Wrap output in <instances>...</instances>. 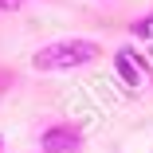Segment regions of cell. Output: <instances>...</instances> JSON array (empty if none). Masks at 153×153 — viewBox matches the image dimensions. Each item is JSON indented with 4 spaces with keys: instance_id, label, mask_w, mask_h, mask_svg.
I'll use <instances>...</instances> for the list:
<instances>
[{
    "instance_id": "1",
    "label": "cell",
    "mask_w": 153,
    "mask_h": 153,
    "mask_svg": "<svg viewBox=\"0 0 153 153\" xmlns=\"http://www.w3.org/2000/svg\"><path fill=\"white\" fill-rule=\"evenodd\" d=\"M98 55H102V47L94 39L71 36V39H55V43L39 47L32 55V67L36 71H79V67H90Z\"/></svg>"
},
{
    "instance_id": "4",
    "label": "cell",
    "mask_w": 153,
    "mask_h": 153,
    "mask_svg": "<svg viewBox=\"0 0 153 153\" xmlns=\"http://www.w3.org/2000/svg\"><path fill=\"white\" fill-rule=\"evenodd\" d=\"M130 36L134 39H153V12H145V16H137L130 24Z\"/></svg>"
},
{
    "instance_id": "5",
    "label": "cell",
    "mask_w": 153,
    "mask_h": 153,
    "mask_svg": "<svg viewBox=\"0 0 153 153\" xmlns=\"http://www.w3.org/2000/svg\"><path fill=\"white\" fill-rule=\"evenodd\" d=\"M12 86H16V71L0 63V94H4V90H12Z\"/></svg>"
},
{
    "instance_id": "8",
    "label": "cell",
    "mask_w": 153,
    "mask_h": 153,
    "mask_svg": "<svg viewBox=\"0 0 153 153\" xmlns=\"http://www.w3.org/2000/svg\"><path fill=\"white\" fill-rule=\"evenodd\" d=\"M149 79H153V71H149Z\"/></svg>"
},
{
    "instance_id": "3",
    "label": "cell",
    "mask_w": 153,
    "mask_h": 153,
    "mask_svg": "<svg viewBox=\"0 0 153 153\" xmlns=\"http://www.w3.org/2000/svg\"><path fill=\"white\" fill-rule=\"evenodd\" d=\"M114 71H118V79L126 82V86H141V82L149 79V63H145V55L134 51V47L114 51Z\"/></svg>"
},
{
    "instance_id": "6",
    "label": "cell",
    "mask_w": 153,
    "mask_h": 153,
    "mask_svg": "<svg viewBox=\"0 0 153 153\" xmlns=\"http://www.w3.org/2000/svg\"><path fill=\"white\" fill-rule=\"evenodd\" d=\"M24 4H27V0H0V16H16Z\"/></svg>"
},
{
    "instance_id": "2",
    "label": "cell",
    "mask_w": 153,
    "mask_h": 153,
    "mask_svg": "<svg viewBox=\"0 0 153 153\" xmlns=\"http://www.w3.org/2000/svg\"><path fill=\"white\" fill-rule=\"evenodd\" d=\"M82 149V130L75 122H51L39 134V153H79Z\"/></svg>"
},
{
    "instance_id": "7",
    "label": "cell",
    "mask_w": 153,
    "mask_h": 153,
    "mask_svg": "<svg viewBox=\"0 0 153 153\" xmlns=\"http://www.w3.org/2000/svg\"><path fill=\"white\" fill-rule=\"evenodd\" d=\"M0 153H4V137H0Z\"/></svg>"
}]
</instances>
